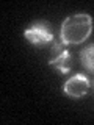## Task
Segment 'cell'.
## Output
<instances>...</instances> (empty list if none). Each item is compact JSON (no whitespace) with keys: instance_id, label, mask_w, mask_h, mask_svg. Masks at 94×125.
<instances>
[{"instance_id":"3957f363","label":"cell","mask_w":94,"mask_h":125,"mask_svg":"<svg viewBox=\"0 0 94 125\" xmlns=\"http://www.w3.org/2000/svg\"><path fill=\"white\" fill-rule=\"evenodd\" d=\"M89 91V80L83 73H77V75L70 77L64 83V94L72 99H82L85 97Z\"/></svg>"},{"instance_id":"5b68a950","label":"cell","mask_w":94,"mask_h":125,"mask_svg":"<svg viewBox=\"0 0 94 125\" xmlns=\"http://www.w3.org/2000/svg\"><path fill=\"white\" fill-rule=\"evenodd\" d=\"M69 61H70L69 50H64V53H63L61 56H58L55 61L49 62V64H50V66H53V67H57L61 73H68L69 70H70V64H69Z\"/></svg>"},{"instance_id":"7a4b0ae2","label":"cell","mask_w":94,"mask_h":125,"mask_svg":"<svg viewBox=\"0 0 94 125\" xmlns=\"http://www.w3.org/2000/svg\"><path fill=\"white\" fill-rule=\"evenodd\" d=\"M25 38L27 41H30L33 45H46L49 42L53 41V34L50 31V27L49 23L46 22H38V23H33L31 27L25 30Z\"/></svg>"},{"instance_id":"8992f818","label":"cell","mask_w":94,"mask_h":125,"mask_svg":"<svg viewBox=\"0 0 94 125\" xmlns=\"http://www.w3.org/2000/svg\"><path fill=\"white\" fill-rule=\"evenodd\" d=\"M64 44H63V41H53V45H52V52H50V58H49V62L55 61L58 56H61L63 53H64Z\"/></svg>"},{"instance_id":"6da1fadb","label":"cell","mask_w":94,"mask_h":125,"mask_svg":"<svg viewBox=\"0 0 94 125\" xmlns=\"http://www.w3.org/2000/svg\"><path fill=\"white\" fill-rule=\"evenodd\" d=\"M93 31V17L86 13H78L64 19L61 25L60 38L63 44H82Z\"/></svg>"},{"instance_id":"277c9868","label":"cell","mask_w":94,"mask_h":125,"mask_svg":"<svg viewBox=\"0 0 94 125\" xmlns=\"http://www.w3.org/2000/svg\"><path fill=\"white\" fill-rule=\"evenodd\" d=\"M80 60L83 67L88 70V72L94 73V44L88 45L86 49H83L80 52Z\"/></svg>"}]
</instances>
